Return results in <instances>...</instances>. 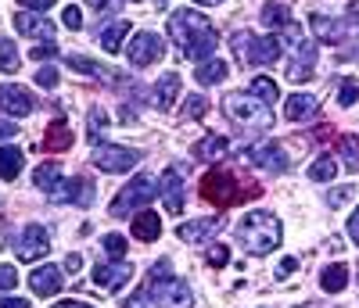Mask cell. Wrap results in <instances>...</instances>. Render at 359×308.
<instances>
[{"mask_svg":"<svg viewBox=\"0 0 359 308\" xmlns=\"http://www.w3.org/2000/svg\"><path fill=\"white\" fill-rule=\"evenodd\" d=\"M169 36L184 47V54L191 61H208L216 54V43H219L216 25L208 22L201 11H187V8L169 15Z\"/></svg>","mask_w":359,"mask_h":308,"instance_id":"cell-1","label":"cell"},{"mask_svg":"<svg viewBox=\"0 0 359 308\" xmlns=\"http://www.w3.org/2000/svg\"><path fill=\"white\" fill-rule=\"evenodd\" d=\"M237 240H241V248L255 258L269 255L273 248H280L284 240V226L273 211H248L241 223H237Z\"/></svg>","mask_w":359,"mask_h":308,"instance_id":"cell-2","label":"cell"},{"mask_svg":"<svg viewBox=\"0 0 359 308\" xmlns=\"http://www.w3.org/2000/svg\"><path fill=\"white\" fill-rule=\"evenodd\" d=\"M259 194H262L259 183H248V187H245L241 179H233L230 172H219V169L205 172V179H201V197L208 204H216L219 211L233 208V204H245V201H255Z\"/></svg>","mask_w":359,"mask_h":308,"instance_id":"cell-3","label":"cell"},{"mask_svg":"<svg viewBox=\"0 0 359 308\" xmlns=\"http://www.w3.org/2000/svg\"><path fill=\"white\" fill-rule=\"evenodd\" d=\"M147 301L155 308H191L194 304V290L187 287V280H176L169 272V258L151 265V280H147Z\"/></svg>","mask_w":359,"mask_h":308,"instance_id":"cell-4","label":"cell"},{"mask_svg":"<svg viewBox=\"0 0 359 308\" xmlns=\"http://www.w3.org/2000/svg\"><path fill=\"white\" fill-rule=\"evenodd\" d=\"M223 111H226L230 122H237V126H252V130L273 126V111H269V104H262L252 90H248V94H245V90L226 94L223 97Z\"/></svg>","mask_w":359,"mask_h":308,"instance_id":"cell-5","label":"cell"},{"mask_svg":"<svg viewBox=\"0 0 359 308\" xmlns=\"http://www.w3.org/2000/svg\"><path fill=\"white\" fill-rule=\"evenodd\" d=\"M155 194H158V183H155L151 176H137L130 187H123V194L111 201L108 215H111V219H126L130 211H137V208H144V204H151Z\"/></svg>","mask_w":359,"mask_h":308,"instance_id":"cell-6","label":"cell"},{"mask_svg":"<svg viewBox=\"0 0 359 308\" xmlns=\"http://www.w3.org/2000/svg\"><path fill=\"white\" fill-rule=\"evenodd\" d=\"M94 162L101 172H130L140 162V150L130 147H118V144H94Z\"/></svg>","mask_w":359,"mask_h":308,"instance_id":"cell-7","label":"cell"},{"mask_svg":"<svg viewBox=\"0 0 359 308\" xmlns=\"http://www.w3.org/2000/svg\"><path fill=\"white\" fill-rule=\"evenodd\" d=\"M130 65H137V69H147V65H155V61H162L165 57V43H162V36H155V33H137L133 40H130Z\"/></svg>","mask_w":359,"mask_h":308,"instance_id":"cell-8","label":"cell"},{"mask_svg":"<svg viewBox=\"0 0 359 308\" xmlns=\"http://www.w3.org/2000/svg\"><path fill=\"white\" fill-rule=\"evenodd\" d=\"M50 251V233L43 230V226H36V223H29L22 233H18V240H15V255L22 258V262H36V258H43Z\"/></svg>","mask_w":359,"mask_h":308,"instance_id":"cell-9","label":"cell"},{"mask_svg":"<svg viewBox=\"0 0 359 308\" xmlns=\"http://www.w3.org/2000/svg\"><path fill=\"white\" fill-rule=\"evenodd\" d=\"M245 158H248L255 169H262V172H284V169H287V154H284V147L273 144V140L252 144V147L245 150Z\"/></svg>","mask_w":359,"mask_h":308,"instance_id":"cell-10","label":"cell"},{"mask_svg":"<svg viewBox=\"0 0 359 308\" xmlns=\"http://www.w3.org/2000/svg\"><path fill=\"white\" fill-rule=\"evenodd\" d=\"M0 111L11 115V118H25V115L36 111V97L29 94L25 86L8 83V86H0Z\"/></svg>","mask_w":359,"mask_h":308,"instance_id":"cell-11","label":"cell"},{"mask_svg":"<svg viewBox=\"0 0 359 308\" xmlns=\"http://www.w3.org/2000/svg\"><path fill=\"white\" fill-rule=\"evenodd\" d=\"M223 226H226L223 215H208V219H191V223H184V226L176 230V237L184 240V244H205V240H212Z\"/></svg>","mask_w":359,"mask_h":308,"instance_id":"cell-12","label":"cell"},{"mask_svg":"<svg viewBox=\"0 0 359 308\" xmlns=\"http://www.w3.org/2000/svg\"><path fill=\"white\" fill-rule=\"evenodd\" d=\"M130 280H133V269L126 262H97L94 269V284L104 290H123Z\"/></svg>","mask_w":359,"mask_h":308,"instance_id":"cell-13","label":"cell"},{"mask_svg":"<svg viewBox=\"0 0 359 308\" xmlns=\"http://www.w3.org/2000/svg\"><path fill=\"white\" fill-rule=\"evenodd\" d=\"M15 29L25 40H54V25L33 11H15Z\"/></svg>","mask_w":359,"mask_h":308,"instance_id":"cell-14","label":"cell"},{"mask_svg":"<svg viewBox=\"0 0 359 308\" xmlns=\"http://www.w3.org/2000/svg\"><path fill=\"white\" fill-rule=\"evenodd\" d=\"M50 197L54 201H65V204L86 208L90 201H94V183H86V179H65V183H57V190Z\"/></svg>","mask_w":359,"mask_h":308,"instance_id":"cell-15","label":"cell"},{"mask_svg":"<svg viewBox=\"0 0 359 308\" xmlns=\"http://www.w3.org/2000/svg\"><path fill=\"white\" fill-rule=\"evenodd\" d=\"M309 25H313L316 40H323V43H345L348 40V22H341V18L309 15Z\"/></svg>","mask_w":359,"mask_h":308,"instance_id":"cell-16","label":"cell"},{"mask_svg":"<svg viewBox=\"0 0 359 308\" xmlns=\"http://www.w3.org/2000/svg\"><path fill=\"white\" fill-rule=\"evenodd\" d=\"M158 187H162V201H165V211H169V215L184 211V179H180L176 169H165V172H162Z\"/></svg>","mask_w":359,"mask_h":308,"instance_id":"cell-17","label":"cell"},{"mask_svg":"<svg viewBox=\"0 0 359 308\" xmlns=\"http://www.w3.org/2000/svg\"><path fill=\"white\" fill-rule=\"evenodd\" d=\"M62 272L57 265H40L33 269V276H29V287H33V294H43V298H54L57 290H62Z\"/></svg>","mask_w":359,"mask_h":308,"instance_id":"cell-18","label":"cell"},{"mask_svg":"<svg viewBox=\"0 0 359 308\" xmlns=\"http://www.w3.org/2000/svg\"><path fill=\"white\" fill-rule=\"evenodd\" d=\"M72 140H76V136H72V126L57 118V122H50L47 133H43V150H47V154H62V150L72 147Z\"/></svg>","mask_w":359,"mask_h":308,"instance_id":"cell-19","label":"cell"},{"mask_svg":"<svg viewBox=\"0 0 359 308\" xmlns=\"http://www.w3.org/2000/svg\"><path fill=\"white\" fill-rule=\"evenodd\" d=\"M130 230H133V240H144V244L158 240V233H162L158 211H137V215H133V223H130Z\"/></svg>","mask_w":359,"mask_h":308,"instance_id":"cell-20","label":"cell"},{"mask_svg":"<svg viewBox=\"0 0 359 308\" xmlns=\"http://www.w3.org/2000/svg\"><path fill=\"white\" fill-rule=\"evenodd\" d=\"M316 111H320V97H313V94H291L287 104H284V115H287L291 122H306V118H313Z\"/></svg>","mask_w":359,"mask_h":308,"instance_id":"cell-21","label":"cell"},{"mask_svg":"<svg viewBox=\"0 0 359 308\" xmlns=\"http://www.w3.org/2000/svg\"><path fill=\"white\" fill-rule=\"evenodd\" d=\"M277 57H280V40L277 36H255L252 40L248 65H273Z\"/></svg>","mask_w":359,"mask_h":308,"instance_id":"cell-22","label":"cell"},{"mask_svg":"<svg viewBox=\"0 0 359 308\" xmlns=\"http://www.w3.org/2000/svg\"><path fill=\"white\" fill-rule=\"evenodd\" d=\"M180 97V76L176 72H165L158 83H155V108L158 111H169Z\"/></svg>","mask_w":359,"mask_h":308,"instance_id":"cell-23","label":"cell"},{"mask_svg":"<svg viewBox=\"0 0 359 308\" xmlns=\"http://www.w3.org/2000/svg\"><path fill=\"white\" fill-rule=\"evenodd\" d=\"M226 61H219V57H208V61H201V65L194 69V79L201 83V86H219L223 79H226Z\"/></svg>","mask_w":359,"mask_h":308,"instance_id":"cell-24","label":"cell"},{"mask_svg":"<svg viewBox=\"0 0 359 308\" xmlns=\"http://www.w3.org/2000/svg\"><path fill=\"white\" fill-rule=\"evenodd\" d=\"M320 287H323L327 294H341V290L348 287V265H341V262L327 265V269L320 272Z\"/></svg>","mask_w":359,"mask_h":308,"instance_id":"cell-25","label":"cell"},{"mask_svg":"<svg viewBox=\"0 0 359 308\" xmlns=\"http://www.w3.org/2000/svg\"><path fill=\"white\" fill-rule=\"evenodd\" d=\"M226 140L223 136H216V133H208L205 140H198L194 144V158H201V162H219L223 158V154H226Z\"/></svg>","mask_w":359,"mask_h":308,"instance_id":"cell-26","label":"cell"},{"mask_svg":"<svg viewBox=\"0 0 359 308\" xmlns=\"http://www.w3.org/2000/svg\"><path fill=\"white\" fill-rule=\"evenodd\" d=\"M126 33H130V25H126V22H111L108 29H101V33H97V40H101V47H104L108 54H118V50H123Z\"/></svg>","mask_w":359,"mask_h":308,"instance_id":"cell-27","label":"cell"},{"mask_svg":"<svg viewBox=\"0 0 359 308\" xmlns=\"http://www.w3.org/2000/svg\"><path fill=\"white\" fill-rule=\"evenodd\" d=\"M33 183H36L43 194H54L57 183H62V165H57V162H43V165L33 172Z\"/></svg>","mask_w":359,"mask_h":308,"instance_id":"cell-28","label":"cell"},{"mask_svg":"<svg viewBox=\"0 0 359 308\" xmlns=\"http://www.w3.org/2000/svg\"><path fill=\"white\" fill-rule=\"evenodd\" d=\"M25 165V154L18 147H0V179H15Z\"/></svg>","mask_w":359,"mask_h":308,"instance_id":"cell-29","label":"cell"},{"mask_svg":"<svg viewBox=\"0 0 359 308\" xmlns=\"http://www.w3.org/2000/svg\"><path fill=\"white\" fill-rule=\"evenodd\" d=\"M262 22H266V29H294V18L287 15L284 4H266L262 8Z\"/></svg>","mask_w":359,"mask_h":308,"instance_id":"cell-30","label":"cell"},{"mask_svg":"<svg viewBox=\"0 0 359 308\" xmlns=\"http://www.w3.org/2000/svg\"><path fill=\"white\" fill-rule=\"evenodd\" d=\"M334 176H338V162L331 158V154H323V158H316L309 165V179L313 183H334Z\"/></svg>","mask_w":359,"mask_h":308,"instance_id":"cell-31","label":"cell"},{"mask_svg":"<svg viewBox=\"0 0 359 308\" xmlns=\"http://www.w3.org/2000/svg\"><path fill=\"white\" fill-rule=\"evenodd\" d=\"M248 90H252V94H255V97H259L262 104H273V101L280 97V90H277V83L269 79V76H259V79H252V86H248Z\"/></svg>","mask_w":359,"mask_h":308,"instance_id":"cell-32","label":"cell"},{"mask_svg":"<svg viewBox=\"0 0 359 308\" xmlns=\"http://www.w3.org/2000/svg\"><path fill=\"white\" fill-rule=\"evenodd\" d=\"M338 150L345 158V169L348 172H359V136H341L338 140Z\"/></svg>","mask_w":359,"mask_h":308,"instance_id":"cell-33","label":"cell"},{"mask_svg":"<svg viewBox=\"0 0 359 308\" xmlns=\"http://www.w3.org/2000/svg\"><path fill=\"white\" fill-rule=\"evenodd\" d=\"M252 33H248V29H237V33L230 36V47H233V54H237V61H245V65H248V54H252Z\"/></svg>","mask_w":359,"mask_h":308,"instance_id":"cell-34","label":"cell"},{"mask_svg":"<svg viewBox=\"0 0 359 308\" xmlns=\"http://www.w3.org/2000/svg\"><path fill=\"white\" fill-rule=\"evenodd\" d=\"M69 69H76L83 76H108L104 65H97L94 57H83V54H69Z\"/></svg>","mask_w":359,"mask_h":308,"instance_id":"cell-35","label":"cell"},{"mask_svg":"<svg viewBox=\"0 0 359 308\" xmlns=\"http://www.w3.org/2000/svg\"><path fill=\"white\" fill-rule=\"evenodd\" d=\"M15 69H18V50L11 40L0 36V72H15Z\"/></svg>","mask_w":359,"mask_h":308,"instance_id":"cell-36","label":"cell"},{"mask_svg":"<svg viewBox=\"0 0 359 308\" xmlns=\"http://www.w3.org/2000/svg\"><path fill=\"white\" fill-rule=\"evenodd\" d=\"M101 244H104V251H108L115 262H123V255H126V237L108 233V237H101Z\"/></svg>","mask_w":359,"mask_h":308,"instance_id":"cell-37","label":"cell"},{"mask_svg":"<svg viewBox=\"0 0 359 308\" xmlns=\"http://www.w3.org/2000/svg\"><path fill=\"white\" fill-rule=\"evenodd\" d=\"M355 101H359V83H355V79H345L341 90H338V104H341V108H352Z\"/></svg>","mask_w":359,"mask_h":308,"instance_id":"cell-38","label":"cell"},{"mask_svg":"<svg viewBox=\"0 0 359 308\" xmlns=\"http://www.w3.org/2000/svg\"><path fill=\"white\" fill-rule=\"evenodd\" d=\"M205 262L212 265V269H223L226 262H230V251L223 248V244H216V248H208V255H205Z\"/></svg>","mask_w":359,"mask_h":308,"instance_id":"cell-39","label":"cell"},{"mask_svg":"<svg viewBox=\"0 0 359 308\" xmlns=\"http://www.w3.org/2000/svg\"><path fill=\"white\" fill-rule=\"evenodd\" d=\"M15 287H18V269L0 265V290H15Z\"/></svg>","mask_w":359,"mask_h":308,"instance_id":"cell-40","label":"cell"},{"mask_svg":"<svg viewBox=\"0 0 359 308\" xmlns=\"http://www.w3.org/2000/svg\"><path fill=\"white\" fill-rule=\"evenodd\" d=\"M36 86H43V90H54V86H57V69H50V65L36 69Z\"/></svg>","mask_w":359,"mask_h":308,"instance_id":"cell-41","label":"cell"},{"mask_svg":"<svg viewBox=\"0 0 359 308\" xmlns=\"http://www.w3.org/2000/svg\"><path fill=\"white\" fill-rule=\"evenodd\" d=\"M184 111H187V118H201V115L208 111V101H205V97H198V94H191Z\"/></svg>","mask_w":359,"mask_h":308,"instance_id":"cell-42","label":"cell"},{"mask_svg":"<svg viewBox=\"0 0 359 308\" xmlns=\"http://www.w3.org/2000/svg\"><path fill=\"white\" fill-rule=\"evenodd\" d=\"M352 194H355V187H352V183H345V187H338V190L327 194V201H331V208H338V204H345Z\"/></svg>","mask_w":359,"mask_h":308,"instance_id":"cell-43","label":"cell"},{"mask_svg":"<svg viewBox=\"0 0 359 308\" xmlns=\"http://www.w3.org/2000/svg\"><path fill=\"white\" fill-rule=\"evenodd\" d=\"M104 126H108V115H104L101 108H90V133L97 136V133H101Z\"/></svg>","mask_w":359,"mask_h":308,"instance_id":"cell-44","label":"cell"},{"mask_svg":"<svg viewBox=\"0 0 359 308\" xmlns=\"http://www.w3.org/2000/svg\"><path fill=\"white\" fill-rule=\"evenodd\" d=\"M62 22L69 25V29H83V15H79V8H65V15H62Z\"/></svg>","mask_w":359,"mask_h":308,"instance_id":"cell-45","label":"cell"},{"mask_svg":"<svg viewBox=\"0 0 359 308\" xmlns=\"http://www.w3.org/2000/svg\"><path fill=\"white\" fill-rule=\"evenodd\" d=\"M287 79H291V83H309V79H313V69H298V65H291V69H287Z\"/></svg>","mask_w":359,"mask_h":308,"instance_id":"cell-46","label":"cell"},{"mask_svg":"<svg viewBox=\"0 0 359 308\" xmlns=\"http://www.w3.org/2000/svg\"><path fill=\"white\" fill-rule=\"evenodd\" d=\"M54 54H57V47H54V43H43V47H33V57H36V61H43V57H54Z\"/></svg>","mask_w":359,"mask_h":308,"instance_id":"cell-47","label":"cell"},{"mask_svg":"<svg viewBox=\"0 0 359 308\" xmlns=\"http://www.w3.org/2000/svg\"><path fill=\"white\" fill-rule=\"evenodd\" d=\"M79 265H83V255H76V251H72V255H69V258H65V265H62V269H65V272H72V276H76V272H79Z\"/></svg>","mask_w":359,"mask_h":308,"instance_id":"cell-48","label":"cell"},{"mask_svg":"<svg viewBox=\"0 0 359 308\" xmlns=\"http://www.w3.org/2000/svg\"><path fill=\"white\" fill-rule=\"evenodd\" d=\"M0 308H29V298H0Z\"/></svg>","mask_w":359,"mask_h":308,"instance_id":"cell-49","label":"cell"},{"mask_svg":"<svg viewBox=\"0 0 359 308\" xmlns=\"http://www.w3.org/2000/svg\"><path fill=\"white\" fill-rule=\"evenodd\" d=\"M348 237H352V240L359 244V208H355V211L348 215Z\"/></svg>","mask_w":359,"mask_h":308,"instance_id":"cell-50","label":"cell"},{"mask_svg":"<svg viewBox=\"0 0 359 308\" xmlns=\"http://www.w3.org/2000/svg\"><path fill=\"white\" fill-rule=\"evenodd\" d=\"M22 8H33V11H47V8H54V0H22Z\"/></svg>","mask_w":359,"mask_h":308,"instance_id":"cell-51","label":"cell"},{"mask_svg":"<svg viewBox=\"0 0 359 308\" xmlns=\"http://www.w3.org/2000/svg\"><path fill=\"white\" fill-rule=\"evenodd\" d=\"M90 8H101V11H118V0H86Z\"/></svg>","mask_w":359,"mask_h":308,"instance_id":"cell-52","label":"cell"},{"mask_svg":"<svg viewBox=\"0 0 359 308\" xmlns=\"http://www.w3.org/2000/svg\"><path fill=\"white\" fill-rule=\"evenodd\" d=\"M144 298H147V290H137V294L126 301V308H147V301H144Z\"/></svg>","mask_w":359,"mask_h":308,"instance_id":"cell-53","label":"cell"},{"mask_svg":"<svg viewBox=\"0 0 359 308\" xmlns=\"http://www.w3.org/2000/svg\"><path fill=\"white\" fill-rule=\"evenodd\" d=\"M294 265H298L294 258H284V262H280V269H277V276L284 280V276H291V272H294Z\"/></svg>","mask_w":359,"mask_h":308,"instance_id":"cell-54","label":"cell"},{"mask_svg":"<svg viewBox=\"0 0 359 308\" xmlns=\"http://www.w3.org/2000/svg\"><path fill=\"white\" fill-rule=\"evenodd\" d=\"M18 133V126H11V122H0V140H8V136H15Z\"/></svg>","mask_w":359,"mask_h":308,"instance_id":"cell-55","label":"cell"},{"mask_svg":"<svg viewBox=\"0 0 359 308\" xmlns=\"http://www.w3.org/2000/svg\"><path fill=\"white\" fill-rule=\"evenodd\" d=\"M348 18L359 22V0H348Z\"/></svg>","mask_w":359,"mask_h":308,"instance_id":"cell-56","label":"cell"},{"mask_svg":"<svg viewBox=\"0 0 359 308\" xmlns=\"http://www.w3.org/2000/svg\"><path fill=\"white\" fill-rule=\"evenodd\" d=\"M54 308H94V304H83V301H62V304H54Z\"/></svg>","mask_w":359,"mask_h":308,"instance_id":"cell-57","label":"cell"},{"mask_svg":"<svg viewBox=\"0 0 359 308\" xmlns=\"http://www.w3.org/2000/svg\"><path fill=\"white\" fill-rule=\"evenodd\" d=\"M194 4H205V8H216V4H223V0H194Z\"/></svg>","mask_w":359,"mask_h":308,"instance_id":"cell-58","label":"cell"},{"mask_svg":"<svg viewBox=\"0 0 359 308\" xmlns=\"http://www.w3.org/2000/svg\"><path fill=\"white\" fill-rule=\"evenodd\" d=\"M352 57H359V43H355V47H352Z\"/></svg>","mask_w":359,"mask_h":308,"instance_id":"cell-59","label":"cell"},{"mask_svg":"<svg viewBox=\"0 0 359 308\" xmlns=\"http://www.w3.org/2000/svg\"><path fill=\"white\" fill-rule=\"evenodd\" d=\"M158 4H165V0H158Z\"/></svg>","mask_w":359,"mask_h":308,"instance_id":"cell-60","label":"cell"}]
</instances>
